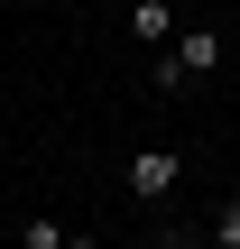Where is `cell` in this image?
I'll return each instance as SVG.
<instances>
[{
	"mask_svg": "<svg viewBox=\"0 0 240 249\" xmlns=\"http://www.w3.org/2000/svg\"><path fill=\"white\" fill-rule=\"evenodd\" d=\"M176 176H185V157H176V148H139V157H129V194H139V203H166V194H176Z\"/></svg>",
	"mask_w": 240,
	"mask_h": 249,
	"instance_id": "obj_1",
	"label": "cell"
},
{
	"mask_svg": "<svg viewBox=\"0 0 240 249\" xmlns=\"http://www.w3.org/2000/svg\"><path fill=\"white\" fill-rule=\"evenodd\" d=\"M176 65H185V83H203L222 65V28H176Z\"/></svg>",
	"mask_w": 240,
	"mask_h": 249,
	"instance_id": "obj_2",
	"label": "cell"
},
{
	"mask_svg": "<svg viewBox=\"0 0 240 249\" xmlns=\"http://www.w3.org/2000/svg\"><path fill=\"white\" fill-rule=\"evenodd\" d=\"M129 28H139V46L157 55V46H176V0H139L129 9Z\"/></svg>",
	"mask_w": 240,
	"mask_h": 249,
	"instance_id": "obj_3",
	"label": "cell"
},
{
	"mask_svg": "<svg viewBox=\"0 0 240 249\" xmlns=\"http://www.w3.org/2000/svg\"><path fill=\"white\" fill-rule=\"evenodd\" d=\"M9 249H74V240H65V222H55V213H28Z\"/></svg>",
	"mask_w": 240,
	"mask_h": 249,
	"instance_id": "obj_4",
	"label": "cell"
},
{
	"mask_svg": "<svg viewBox=\"0 0 240 249\" xmlns=\"http://www.w3.org/2000/svg\"><path fill=\"white\" fill-rule=\"evenodd\" d=\"M148 92H185V65H176V46H157V55H148Z\"/></svg>",
	"mask_w": 240,
	"mask_h": 249,
	"instance_id": "obj_5",
	"label": "cell"
},
{
	"mask_svg": "<svg viewBox=\"0 0 240 249\" xmlns=\"http://www.w3.org/2000/svg\"><path fill=\"white\" fill-rule=\"evenodd\" d=\"M213 240H231V249H240V185H231V203L213 213Z\"/></svg>",
	"mask_w": 240,
	"mask_h": 249,
	"instance_id": "obj_6",
	"label": "cell"
},
{
	"mask_svg": "<svg viewBox=\"0 0 240 249\" xmlns=\"http://www.w3.org/2000/svg\"><path fill=\"white\" fill-rule=\"evenodd\" d=\"M148 249H203V231H157Z\"/></svg>",
	"mask_w": 240,
	"mask_h": 249,
	"instance_id": "obj_7",
	"label": "cell"
},
{
	"mask_svg": "<svg viewBox=\"0 0 240 249\" xmlns=\"http://www.w3.org/2000/svg\"><path fill=\"white\" fill-rule=\"evenodd\" d=\"M203 249H231V240H213V231H203Z\"/></svg>",
	"mask_w": 240,
	"mask_h": 249,
	"instance_id": "obj_8",
	"label": "cell"
},
{
	"mask_svg": "<svg viewBox=\"0 0 240 249\" xmlns=\"http://www.w3.org/2000/svg\"><path fill=\"white\" fill-rule=\"evenodd\" d=\"M231 111H240V83H231Z\"/></svg>",
	"mask_w": 240,
	"mask_h": 249,
	"instance_id": "obj_9",
	"label": "cell"
},
{
	"mask_svg": "<svg viewBox=\"0 0 240 249\" xmlns=\"http://www.w3.org/2000/svg\"><path fill=\"white\" fill-rule=\"evenodd\" d=\"M74 249H83V240H74Z\"/></svg>",
	"mask_w": 240,
	"mask_h": 249,
	"instance_id": "obj_10",
	"label": "cell"
}]
</instances>
